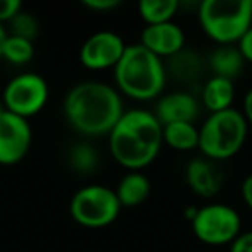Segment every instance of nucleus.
Wrapping results in <instances>:
<instances>
[{"mask_svg": "<svg viewBox=\"0 0 252 252\" xmlns=\"http://www.w3.org/2000/svg\"><path fill=\"white\" fill-rule=\"evenodd\" d=\"M162 145V125L154 112L131 109L123 112L109 133V149L118 164L130 171H142L156 158Z\"/></svg>", "mask_w": 252, "mask_h": 252, "instance_id": "nucleus-1", "label": "nucleus"}, {"mask_svg": "<svg viewBox=\"0 0 252 252\" xmlns=\"http://www.w3.org/2000/svg\"><path fill=\"white\" fill-rule=\"evenodd\" d=\"M123 112L121 95L104 81L74 85L64 98V116L67 123L88 137L109 135Z\"/></svg>", "mask_w": 252, "mask_h": 252, "instance_id": "nucleus-2", "label": "nucleus"}, {"mask_svg": "<svg viewBox=\"0 0 252 252\" xmlns=\"http://www.w3.org/2000/svg\"><path fill=\"white\" fill-rule=\"evenodd\" d=\"M118 88L135 100H152L159 97L166 83V66L161 57L140 43L126 45L125 54L114 67Z\"/></svg>", "mask_w": 252, "mask_h": 252, "instance_id": "nucleus-3", "label": "nucleus"}, {"mask_svg": "<svg viewBox=\"0 0 252 252\" xmlns=\"http://www.w3.org/2000/svg\"><path fill=\"white\" fill-rule=\"evenodd\" d=\"M247 128L244 114L237 109L213 112L199 128V149L211 161L230 159L245 144Z\"/></svg>", "mask_w": 252, "mask_h": 252, "instance_id": "nucleus-4", "label": "nucleus"}, {"mask_svg": "<svg viewBox=\"0 0 252 252\" xmlns=\"http://www.w3.org/2000/svg\"><path fill=\"white\" fill-rule=\"evenodd\" d=\"M199 23L214 42L231 45L252 26V0H204L199 5Z\"/></svg>", "mask_w": 252, "mask_h": 252, "instance_id": "nucleus-5", "label": "nucleus"}, {"mask_svg": "<svg viewBox=\"0 0 252 252\" xmlns=\"http://www.w3.org/2000/svg\"><path fill=\"white\" fill-rule=\"evenodd\" d=\"M121 211L116 190L104 185L81 187L69 202V213L85 228H104L114 223Z\"/></svg>", "mask_w": 252, "mask_h": 252, "instance_id": "nucleus-6", "label": "nucleus"}, {"mask_svg": "<svg viewBox=\"0 0 252 252\" xmlns=\"http://www.w3.org/2000/svg\"><path fill=\"white\" fill-rule=\"evenodd\" d=\"M190 223L195 237L207 245L233 244L242 226L240 214L228 204H207L200 207Z\"/></svg>", "mask_w": 252, "mask_h": 252, "instance_id": "nucleus-7", "label": "nucleus"}, {"mask_svg": "<svg viewBox=\"0 0 252 252\" xmlns=\"http://www.w3.org/2000/svg\"><path fill=\"white\" fill-rule=\"evenodd\" d=\"M49 85L36 73H21L7 83L4 90V109L19 118H32L45 107Z\"/></svg>", "mask_w": 252, "mask_h": 252, "instance_id": "nucleus-8", "label": "nucleus"}, {"mask_svg": "<svg viewBox=\"0 0 252 252\" xmlns=\"http://www.w3.org/2000/svg\"><path fill=\"white\" fill-rule=\"evenodd\" d=\"M32 138L28 119L0 107V164L12 166L23 161L32 147Z\"/></svg>", "mask_w": 252, "mask_h": 252, "instance_id": "nucleus-9", "label": "nucleus"}, {"mask_svg": "<svg viewBox=\"0 0 252 252\" xmlns=\"http://www.w3.org/2000/svg\"><path fill=\"white\" fill-rule=\"evenodd\" d=\"M126 50V43L114 32H97L88 36L80 49V61L88 69H107L116 67Z\"/></svg>", "mask_w": 252, "mask_h": 252, "instance_id": "nucleus-10", "label": "nucleus"}, {"mask_svg": "<svg viewBox=\"0 0 252 252\" xmlns=\"http://www.w3.org/2000/svg\"><path fill=\"white\" fill-rule=\"evenodd\" d=\"M140 45L156 54L158 57H173L185 49V33L176 23L145 26L140 36Z\"/></svg>", "mask_w": 252, "mask_h": 252, "instance_id": "nucleus-11", "label": "nucleus"}, {"mask_svg": "<svg viewBox=\"0 0 252 252\" xmlns=\"http://www.w3.org/2000/svg\"><path fill=\"white\" fill-rule=\"evenodd\" d=\"M154 114L162 126L171 123H193L199 116V102L189 92H173L158 102Z\"/></svg>", "mask_w": 252, "mask_h": 252, "instance_id": "nucleus-12", "label": "nucleus"}, {"mask_svg": "<svg viewBox=\"0 0 252 252\" xmlns=\"http://www.w3.org/2000/svg\"><path fill=\"white\" fill-rule=\"evenodd\" d=\"M187 183L200 197H214L223 187V173L211 159H193L187 166Z\"/></svg>", "mask_w": 252, "mask_h": 252, "instance_id": "nucleus-13", "label": "nucleus"}, {"mask_svg": "<svg viewBox=\"0 0 252 252\" xmlns=\"http://www.w3.org/2000/svg\"><path fill=\"white\" fill-rule=\"evenodd\" d=\"M151 193V182L142 171L126 173L116 189V195L119 199L121 207L140 206Z\"/></svg>", "mask_w": 252, "mask_h": 252, "instance_id": "nucleus-14", "label": "nucleus"}, {"mask_svg": "<svg viewBox=\"0 0 252 252\" xmlns=\"http://www.w3.org/2000/svg\"><path fill=\"white\" fill-rule=\"evenodd\" d=\"M235 97V85L231 80L213 76L202 87V104L213 112L226 111L231 107Z\"/></svg>", "mask_w": 252, "mask_h": 252, "instance_id": "nucleus-15", "label": "nucleus"}, {"mask_svg": "<svg viewBox=\"0 0 252 252\" xmlns=\"http://www.w3.org/2000/svg\"><path fill=\"white\" fill-rule=\"evenodd\" d=\"M244 57L240 50L233 45H221L216 49L209 57V66L213 69L214 76L226 78L233 81L235 76L242 73L244 69Z\"/></svg>", "mask_w": 252, "mask_h": 252, "instance_id": "nucleus-16", "label": "nucleus"}, {"mask_svg": "<svg viewBox=\"0 0 252 252\" xmlns=\"http://www.w3.org/2000/svg\"><path fill=\"white\" fill-rule=\"evenodd\" d=\"M162 142L175 151H192L199 147V128L193 123H171L162 126Z\"/></svg>", "mask_w": 252, "mask_h": 252, "instance_id": "nucleus-17", "label": "nucleus"}, {"mask_svg": "<svg viewBox=\"0 0 252 252\" xmlns=\"http://www.w3.org/2000/svg\"><path fill=\"white\" fill-rule=\"evenodd\" d=\"M171 73L176 80L180 81H192L197 80L202 71V63H200V57L197 56L192 50H180L178 54H175L173 57H169L168 61V69L166 73Z\"/></svg>", "mask_w": 252, "mask_h": 252, "instance_id": "nucleus-18", "label": "nucleus"}, {"mask_svg": "<svg viewBox=\"0 0 252 252\" xmlns=\"http://www.w3.org/2000/svg\"><path fill=\"white\" fill-rule=\"evenodd\" d=\"M178 7L180 4L176 0H142L138 4V12L147 26H152L169 23Z\"/></svg>", "mask_w": 252, "mask_h": 252, "instance_id": "nucleus-19", "label": "nucleus"}, {"mask_svg": "<svg viewBox=\"0 0 252 252\" xmlns=\"http://www.w3.org/2000/svg\"><path fill=\"white\" fill-rule=\"evenodd\" d=\"M67 161L73 171L80 173V175H90L97 169L100 158H98L97 151L92 147L90 144H74L69 149V154H67Z\"/></svg>", "mask_w": 252, "mask_h": 252, "instance_id": "nucleus-20", "label": "nucleus"}, {"mask_svg": "<svg viewBox=\"0 0 252 252\" xmlns=\"http://www.w3.org/2000/svg\"><path fill=\"white\" fill-rule=\"evenodd\" d=\"M33 56H35L33 42L19 38V36H12L7 33V38H5L4 47H2V57L5 61L16 64V66H23V64L30 63Z\"/></svg>", "mask_w": 252, "mask_h": 252, "instance_id": "nucleus-21", "label": "nucleus"}, {"mask_svg": "<svg viewBox=\"0 0 252 252\" xmlns=\"http://www.w3.org/2000/svg\"><path fill=\"white\" fill-rule=\"evenodd\" d=\"M9 35L19 36V38L33 42L35 36L38 35V21H36L32 12H26L21 9V11L9 21Z\"/></svg>", "mask_w": 252, "mask_h": 252, "instance_id": "nucleus-22", "label": "nucleus"}, {"mask_svg": "<svg viewBox=\"0 0 252 252\" xmlns=\"http://www.w3.org/2000/svg\"><path fill=\"white\" fill-rule=\"evenodd\" d=\"M21 9L23 4L19 0H0V25L9 23Z\"/></svg>", "mask_w": 252, "mask_h": 252, "instance_id": "nucleus-23", "label": "nucleus"}, {"mask_svg": "<svg viewBox=\"0 0 252 252\" xmlns=\"http://www.w3.org/2000/svg\"><path fill=\"white\" fill-rule=\"evenodd\" d=\"M121 4L119 0H83V5L92 11H98V12H107L116 9Z\"/></svg>", "mask_w": 252, "mask_h": 252, "instance_id": "nucleus-24", "label": "nucleus"}, {"mask_svg": "<svg viewBox=\"0 0 252 252\" xmlns=\"http://www.w3.org/2000/svg\"><path fill=\"white\" fill-rule=\"evenodd\" d=\"M230 252H252V231L238 235L231 244Z\"/></svg>", "mask_w": 252, "mask_h": 252, "instance_id": "nucleus-25", "label": "nucleus"}, {"mask_svg": "<svg viewBox=\"0 0 252 252\" xmlns=\"http://www.w3.org/2000/svg\"><path fill=\"white\" fill-rule=\"evenodd\" d=\"M238 47L237 49L240 50L242 57H244V61H249V63H252V26L245 32V35L242 36L240 40H238Z\"/></svg>", "mask_w": 252, "mask_h": 252, "instance_id": "nucleus-26", "label": "nucleus"}, {"mask_svg": "<svg viewBox=\"0 0 252 252\" xmlns=\"http://www.w3.org/2000/svg\"><path fill=\"white\" fill-rule=\"evenodd\" d=\"M242 199L252 209V175L245 176V180L242 182Z\"/></svg>", "mask_w": 252, "mask_h": 252, "instance_id": "nucleus-27", "label": "nucleus"}, {"mask_svg": "<svg viewBox=\"0 0 252 252\" xmlns=\"http://www.w3.org/2000/svg\"><path fill=\"white\" fill-rule=\"evenodd\" d=\"M242 114H244L247 125L252 126V88L245 94V97H244V111H242Z\"/></svg>", "mask_w": 252, "mask_h": 252, "instance_id": "nucleus-28", "label": "nucleus"}, {"mask_svg": "<svg viewBox=\"0 0 252 252\" xmlns=\"http://www.w3.org/2000/svg\"><path fill=\"white\" fill-rule=\"evenodd\" d=\"M7 38V32L2 25H0V57H2V47H4V42Z\"/></svg>", "mask_w": 252, "mask_h": 252, "instance_id": "nucleus-29", "label": "nucleus"}]
</instances>
